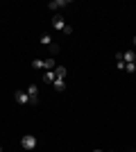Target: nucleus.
<instances>
[{
	"label": "nucleus",
	"mask_w": 136,
	"mask_h": 152,
	"mask_svg": "<svg viewBox=\"0 0 136 152\" xmlns=\"http://www.w3.org/2000/svg\"><path fill=\"white\" fill-rule=\"evenodd\" d=\"M93 152H104V150H93Z\"/></svg>",
	"instance_id": "obj_15"
},
{
	"label": "nucleus",
	"mask_w": 136,
	"mask_h": 152,
	"mask_svg": "<svg viewBox=\"0 0 136 152\" xmlns=\"http://www.w3.org/2000/svg\"><path fill=\"white\" fill-rule=\"evenodd\" d=\"M25 93L30 95V104H36V102H39V86H36V84H30L25 89Z\"/></svg>",
	"instance_id": "obj_2"
},
{
	"label": "nucleus",
	"mask_w": 136,
	"mask_h": 152,
	"mask_svg": "<svg viewBox=\"0 0 136 152\" xmlns=\"http://www.w3.org/2000/svg\"><path fill=\"white\" fill-rule=\"evenodd\" d=\"M66 73H68V70H66L64 66H57V68H55V75H57V80H66Z\"/></svg>",
	"instance_id": "obj_10"
},
{
	"label": "nucleus",
	"mask_w": 136,
	"mask_h": 152,
	"mask_svg": "<svg viewBox=\"0 0 136 152\" xmlns=\"http://www.w3.org/2000/svg\"><path fill=\"white\" fill-rule=\"evenodd\" d=\"M52 89H55V91H59V93H61V91H66V80H55Z\"/></svg>",
	"instance_id": "obj_9"
},
{
	"label": "nucleus",
	"mask_w": 136,
	"mask_h": 152,
	"mask_svg": "<svg viewBox=\"0 0 136 152\" xmlns=\"http://www.w3.org/2000/svg\"><path fill=\"white\" fill-rule=\"evenodd\" d=\"M32 68H36V70H45V59H34V61H32Z\"/></svg>",
	"instance_id": "obj_11"
},
{
	"label": "nucleus",
	"mask_w": 136,
	"mask_h": 152,
	"mask_svg": "<svg viewBox=\"0 0 136 152\" xmlns=\"http://www.w3.org/2000/svg\"><path fill=\"white\" fill-rule=\"evenodd\" d=\"M20 145L25 148V150H34V148L39 145V141H36V136H32V134H25V136L20 139Z\"/></svg>",
	"instance_id": "obj_1"
},
{
	"label": "nucleus",
	"mask_w": 136,
	"mask_h": 152,
	"mask_svg": "<svg viewBox=\"0 0 136 152\" xmlns=\"http://www.w3.org/2000/svg\"><path fill=\"white\" fill-rule=\"evenodd\" d=\"M48 7H50L52 12H57V9H61V7H68V0H55V2H50Z\"/></svg>",
	"instance_id": "obj_8"
},
{
	"label": "nucleus",
	"mask_w": 136,
	"mask_h": 152,
	"mask_svg": "<svg viewBox=\"0 0 136 152\" xmlns=\"http://www.w3.org/2000/svg\"><path fill=\"white\" fill-rule=\"evenodd\" d=\"M41 80H43L45 84H55V80H57V75H55V70H45Z\"/></svg>",
	"instance_id": "obj_7"
},
{
	"label": "nucleus",
	"mask_w": 136,
	"mask_h": 152,
	"mask_svg": "<svg viewBox=\"0 0 136 152\" xmlns=\"http://www.w3.org/2000/svg\"><path fill=\"white\" fill-rule=\"evenodd\" d=\"M0 152H2V148H0Z\"/></svg>",
	"instance_id": "obj_16"
},
{
	"label": "nucleus",
	"mask_w": 136,
	"mask_h": 152,
	"mask_svg": "<svg viewBox=\"0 0 136 152\" xmlns=\"http://www.w3.org/2000/svg\"><path fill=\"white\" fill-rule=\"evenodd\" d=\"M125 70H127V73H134V70H136V64H125Z\"/></svg>",
	"instance_id": "obj_12"
},
{
	"label": "nucleus",
	"mask_w": 136,
	"mask_h": 152,
	"mask_svg": "<svg viewBox=\"0 0 136 152\" xmlns=\"http://www.w3.org/2000/svg\"><path fill=\"white\" fill-rule=\"evenodd\" d=\"M52 27H55V30H61V32H64V30H66V20L61 18V16H55V18H52Z\"/></svg>",
	"instance_id": "obj_6"
},
{
	"label": "nucleus",
	"mask_w": 136,
	"mask_h": 152,
	"mask_svg": "<svg viewBox=\"0 0 136 152\" xmlns=\"http://www.w3.org/2000/svg\"><path fill=\"white\" fill-rule=\"evenodd\" d=\"M14 100L18 102V104H30V95H27L25 91H16V93H14Z\"/></svg>",
	"instance_id": "obj_4"
},
{
	"label": "nucleus",
	"mask_w": 136,
	"mask_h": 152,
	"mask_svg": "<svg viewBox=\"0 0 136 152\" xmlns=\"http://www.w3.org/2000/svg\"><path fill=\"white\" fill-rule=\"evenodd\" d=\"M116 57H120L125 64H136V52L134 50H125V52H118Z\"/></svg>",
	"instance_id": "obj_3"
},
{
	"label": "nucleus",
	"mask_w": 136,
	"mask_h": 152,
	"mask_svg": "<svg viewBox=\"0 0 136 152\" xmlns=\"http://www.w3.org/2000/svg\"><path fill=\"white\" fill-rule=\"evenodd\" d=\"M39 41H41V45H50L52 50H57V45H55V41H52V37H50V34H41V39H39Z\"/></svg>",
	"instance_id": "obj_5"
},
{
	"label": "nucleus",
	"mask_w": 136,
	"mask_h": 152,
	"mask_svg": "<svg viewBox=\"0 0 136 152\" xmlns=\"http://www.w3.org/2000/svg\"><path fill=\"white\" fill-rule=\"evenodd\" d=\"M132 43H134V45H136V37H134V39H132Z\"/></svg>",
	"instance_id": "obj_14"
},
{
	"label": "nucleus",
	"mask_w": 136,
	"mask_h": 152,
	"mask_svg": "<svg viewBox=\"0 0 136 152\" xmlns=\"http://www.w3.org/2000/svg\"><path fill=\"white\" fill-rule=\"evenodd\" d=\"M118 59V64H116V66H118V68H120V70H125V61H123V59H120V57H116Z\"/></svg>",
	"instance_id": "obj_13"
}]
</instances>
